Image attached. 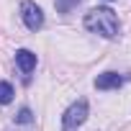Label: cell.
Returning <instances> with one entry per match:
<instances>
[{"label":"cell","instance_id":"277c9868","mask_svg":"<svg viewBox=\"0 0 131 131\" xmlns=\"http://www.w3.org/2000/svg\"><path fill=\"white\" fill-rule=\"evenodd\" d=\"M123 85V77L118 75V72H103V75H98V80H95V88L98 90H118Z\"/></svg>","mask_w":131,"mask_h":131},{"label":"cell","instance_id":"3957f363","mask_svg":"<svg viewBox=\"0 0 131 131\" xmlns=\"http://www.w3.org/2000/svg\"><path fill=\"white\" fill-rule=\"evenodd\" d=\"M21 18L26 23L28 31H39L44 26V13L36 3H31V0H26V3H21Z\"/></svg>","mask_w":131,"mask_h":131},{"label":"cell","instance_id":"5b68a950","mask_svg":"<svg viewBox=\"0 0 131 131\" xmlns=\"http://www.w3.org/2000/svg\"><path fill=\"white\" fill-rule=\"evenodd\" d=\"M16 64H18V70H21L23 75H28V72H34V67H36V54L28 51V49H18V51H16Z\"/></svg>","mask_w":131,"mask_h":131},{"label":"cell","instance_id":"52a82bcc","mask_svg":"<svg viewBox=\"0 0 131 131\" xmlns=\"http://www.w3.org/2000/svg\"><path fill=\"white\" fill-rule=\"evenodd\" d=\"M77 3H80V0H57V10L59 13H70Z\"/></svg>","mask_w":131,"mask_h":131},{"label":"cell","instance_id":"ba28073f","mask_svg":"<svg viewBox=\"0 0 131 131\" xmlns=\"http://www.w3.org/2000/svg\"><path fill=\"white\" fill-rule=\"evenodd\" d=\"M16 121H18V123H31V121H34V118H31V111H28V108H21L18 116H16Z\"/></svg>","mask_w":131,"mask_h":131},{"label":"cell","instance_id":"8992f818","mask_svg":"<svg viewBox=\"0 0 131 131\" xmlns=\"http://www.w3.org/2000/svg\"><path fill=\"white\" fill-rule=\"evenodd\" d=\"M13 100V85L0 80V105H8Z\"/></svg>","mask_w":131,"mask_h":131},{"label":"cell","instance_id":"6da1fadb","mask_svg":"<svg viewBox=\"0 0 131 131\" xmlns=\"http://www.w3.org/2000/svg\"><path fill=\"white\" fill-rule=\"evenodd\" d=\"M85 28L90 34H100L105 39H116L118 36V16L111 10V8H93L88 16H85Z\"/></svg>","mask_w":131,"mask_h":131},{"label":"cell","instance_id":"7a4b0ae2","mask_svg":"<svg viewBox=\"0 0 131 131\" xmlns=\"http://www.w3.org/2000/svg\"><path fill=\"white\" fill-rule=\"evenodd\" d=\"M85 118H88V100H77V103H72L67 111H64V116H62V128L64 131H77L82 123H85Z\"/></svg>","mask_w":131,"mask_h":131}]
</instances>
